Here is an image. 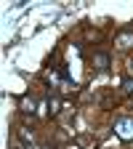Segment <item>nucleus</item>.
<instances>
[{"label": "nucleus", "mask_w": 133, "mask_h": 149, "mask_svg": "<svg viewBox=\"0 0 133 149\" xmlns=\"http://www.w3.org/2000/svg\"><path fill=\"white\" fill-rule=\"evenodd\" d=\"M22 112H35V101L24 96V99H22Z\"/></svg>", "instance_id": "nucleus-4"}, {"label": "nucleus", "mask_w": 133, "mask_h": 149, "mask_svg": "<svg viewBox=\"0 0 133 149\" xmlns=\"http://www.w3.org/2000/svg\"><path fill=\"white\" fill-rule=\"evenodd\" d=\"M123 91L125 93H133V77H123Z\"/></svg>", "instance_id": "nucleus-5"}, {"label": "nucleus", "mask_w": 133, "mask_h": 149, "mask_svg": "<svg viewBox=\"0 0 133 149\" xmlns=\"http://www.w3.org/2000/svg\"><path fill=\"white\" fill-rule=\"evenodd\" d=\"M93 64H96V69H107L109 67V56L107 53H93Z\"/></svg>", "instance_id": "nucleus-3"}, {"label": "nucleus", "mask_w": 133, "mask_h": 149, "mask_svg": "<svg viewBox=\"0 0 133 149\" xmlns=\"http://www.w3.org/2000/svg\"><path fill=\"white\" fill-rule=\"evenodd\" d=\"M117 48H123V51L133 48V29H130V27L117 32Z\"/></svg>", "instance_id": "nucleus-2"}, {"label": "nucleus", "mask_w": 133, "mask_h": 149, "mask_svg": "<svg viewBox=\"0 0 133 149\" xmlns=\"http://www.w3.org/2000/svg\"><path fill=\"white\" fill-rule=\"evenodd\" d=\"M115 133L120 141H133V117H120L115 123Z\"/></svg>", "instance_id": "nucleus-1"}]
</instances>
